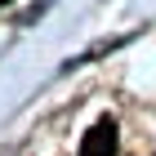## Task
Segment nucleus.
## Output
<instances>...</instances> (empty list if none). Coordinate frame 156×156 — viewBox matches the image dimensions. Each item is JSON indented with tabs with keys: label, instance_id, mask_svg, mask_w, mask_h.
I'll list each match as a JSON object with an SVG mask.
<instances>
[{
	"label": "nucleus",
	"instance_id": "nucleus-1",
	"mask_svg": "<svg viewBox=\"0 0 156 156\" xmlns=\"http://www.w3.org/2000/svg\"><path fill=\"white\" fill-rule=\"evenodd\" d=\"M80 156H116V120H98L80 138Z\"/></svg>",
	"mask_w": 156,
	"mask_h": 156
},
{
	"label": "nucleus",
	"instance_id": "nucleus-2",
	"mask_svg": "<svg viewBox=\"0 0 156 156\" xmlns=\"http://www.w3.org/2000/svg\"><path fill=\"white\" fill-rule=\"evenodd\" d=\"M0 5H9V0H0Z\"/></svg>",
	"mask_w": 156,
	"mask_h": 156
}]
</instances>
